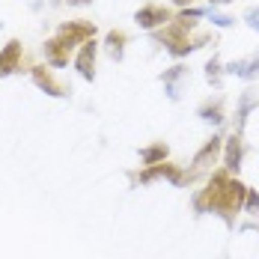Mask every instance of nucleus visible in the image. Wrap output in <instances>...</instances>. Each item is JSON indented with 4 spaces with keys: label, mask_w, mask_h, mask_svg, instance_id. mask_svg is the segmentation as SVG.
<instances>
[{
    "label": "nucleus",
    "mask_w": 259,
    "mask_h": 259,
    "mask_svg": "<svg viewBox=\"0 0 259 259\" xmlns=\"http://www.w3.org/2000/svg\"><path fill=\"white\" fill-rule=\"evenodd\" d=\"M93 36H96V24H87V21H69V24H63L57 30V42L66 51H72L80 42H90Z\"/></svg>",
    "instance_id": "1"
},
{
    "label": "nucleus",
    "mask_w": 259,
    "mask_h": 259,
    "mask_svg": "<svg viewBox=\"0 0 259 259\" xmlns=\"http://www.w3.org/2000/svg\"><path fill=\"white\" fill-rule=\"evenodd\" d=\"M134 21L143 27V30H155V27H161V24H167V21H170V12H167L164 6L149 3V6H143V9H137Z\"/></svg>",
    "instance_id": "2"
},
{
    "label": "nucleus",
    "mask_w": 259,
    "mask_h": 259,
    "mask_svg": "<svg viewBox=\"0 0 259 259\" xmlns=\"http://www.w3.org/2000/svg\"><path fill=\"white\" fill-rule=\"evenodd\" d=\"M75 66H78V72H80V78H83V80L96 78V42H93V39H90V42H83L78 60H75Z\"/></svg>",
    "instance_id": "3"
},
{
    "label": "nucleus",
    "mask_w": 259,
    "mask_h": 259,
    "mask_svg": "<svg viewBox=\"0 0 259 259\" xmlns=\"http://www.w3.org/2000/svg\"><path fill=\"white\" fill-rule=\"evenodd\" d=\"M33 80H36V87H42L48 96H57V99H60V96H66V90L54 80V75L45 69V66H36V69H33Z\"/></svg>",
    "instance_id": "4"
},
{
    "label": "nucleus",
    "mask_w": 259,
    "mask_h": 259,
    "mask_svg": "<svg viewBox=\"0 0 259 259\" xmlns=\"http://www.w3.org/2000/svg\"><path fill=\"white\" fill-rule=\"evenodd\" d=\"M18 60H21V42H9L3 48V54H0V78H6L9 72H15Z\"/></svg>",
    "instance_id": "5"
},
{
    "label": "nucleus",
    "mask_w": 259,
    "mask_h": 259,
    "mask_svg": "<svg viewBox=\"0 0 259 259\" xmlns=\"http://www.w3.org/2000/svg\"><path fill=\"white\" fill-rule=\"evenodd\" d=\"M227 72L230 75H238V78H256L259 75V54L256 57H247V60H235V63H230L227 66Z\"/></svg>",
    "instance_id": "6"
},
{
    "label": "nucleus",
    "mask_w": 259,
    "mask_h": 259,
    "mask_svg": "<svg viewBox=\"0 0 259 259\" xmlns=\"http://www.w3.org/2000/svg\"><path fill=\"white\" fill-rule=\"evenodd\" d=\"M221 155V137H211L206 146L194 155V167L200 170V167H208V164H214V158Z\"/></svg>",
    "instance_id": "7"
},
{
    "label": "nucleus",
    "mask_w": 259,
    "mask_h": 259,
    "mask_svg": "<svg viewBox=\"0 0 259 259\" xmlns=\"http://www.w3.org/2000/svg\"><path fill=\"white\" fill-rule=\"evenodd\" d=\"M125 42H128V36H125L122 30H110L107 39H104V48H107V54H110L113 60H122V54H125Z\"/></svg>",
    "instance_id": "8"
},
{
    "label": "nucleus",
    "mask_w": 259,
    "mask_h": 259,
    "mask_svg": "<svg viewBox=\"0 0 259 259\" xmlns=\"http://www.w3.org/2000/svg\"><path fill=\"white\" fill-rule=\"evenodd\" d=\"M224 164L238 173V167H241V134H233L230 140H227V155H224Z\"/></svg>",
    "instance_id": "9"
},
{
    "label": "nucleus",
    "mask_w": 259,
    "mask_h": 259,
    "mask_svg": "<svg viewBox=\"0 0 259 259\" xmlns=\"http://www.w3.org/2000/svg\"><path fill=\"white\" fill-rule=\"evenodd\" d=\"M140 158H143V164H149V167L164 164V158H167V146H164V143H152V146H146V149L140 152Z\"/></svg>",
    "instance_id": "10"
},
{
    "label": "nucleus",
    "mask_w": 259,
    "mask_h": 259,
    "mask_svg": "<svg viewBox=\"0 0 259 259\" xmlns=\"http://www.w3.org/2000/svg\"><path fill=\"white\" fill-rule=\"evenodd\" d=\"M256 104H259V93H253V90H247V93L241 96V104H238V131L244 128V119H247L250 107H256Z\"/></svg>",
    "instance_id": "11"
},
{
    "label": "nucleus",
    "mask_w": 259,
    "mask_h": 259,
    "mask_svg": "<svg viewBox=\"0 0 259 259\" xmlns=\"http://www.w3.org/2000/svg\"><path fill=\"white\" fill-rule=\"evenodd\" d=\"M200 116L206 119V122H224V104H221V99H214V102H206L203 107H200Z\"/></svg>",
    "instance_id": "12"
},
{
    "label": "nucleus",
    "mask_w": 259,
    "mask_h": 259,
    "mask_svg": "<svg viewBox=\"0 0 259 259\" xmlns=\"http://www.w3.org/2000/svg\"><path fill=\"white\" fill-rule=\"evenodd\" d=\"M45 57L51 60L54 66H66V60H69V51L57 42V39H51V42H45Z\"/></svg>",
    "instance_id": "13"
},
{
    "label": "nucleus",
    "mask_w": 259,
    "mask_h": 259,
    "mask_svg": "<svg viewBox=\"0 0 259 259\" xmlns=\"http://www.w3.org/2000/svg\"><path fill=\"white\" fill-rule=\"evenodd\" d=\"M206 78H208V83H221V63H218V57H211L208 60V66H206Z\"/></svg>",
    "instance_id": "14"
},
{
    "label": "nucleus",
    "mask_w": 259,
    "mask_h": 259,
    "mask_svg": "<svg viewBox=\"0 0 259 259\" xmlns=\"http://www.w3.org/2000/svg\"><path fill=\"white\" fill-rule=\"evenodd\" d=\"M244 208H247L250 214H259V194L256 191H247V197H244Z\"/></svg>",
    "instance_id": "15"
},
{
    "label": "nucleus",
    "mask_w": 259,
    "mask_h": 259,
    "mask_svg": "<svg viewBox=\"0 0 259 259\" xmlns=\"http://www.w3.org/2000/svg\"><path fill=\"white\" fill-rule=\"evenodd\" d=\"M244 21L250 30H259V6H250L247 12H244Z\"/></svg>",
    "instance_id": "16"
},
{
    "label": "nucleus",
    "mask_w": 259,
    "mask_h": 259,
    "mask_svg": "<svg viewBox=\"0 0 259 259\" xmlns=\"http://www.w3.org/2000/svg\"><path fill=\"white\" fill-rule=\"evenodd\" d=\"M211 24H218V27H230V24H233V18H230V15H218V12H211Z\"/></svg>",
    "instance_id": "17"
},
{
    "label": "nucleus",
    "mask_w": 259,
    "mask_h": 259,
    "mask_svg": "<svg viewBox=\"0 0 259 259\" xmlns=\"http://www.w3.org/2000/svg\"><path fill=\"white\" fill-rule=\"evenodd\" d=\"M72 6H83V3H93V0H69Z\"/></svg>",
    "instance_id": "18"
},
{
    "label": "nucleus",
    "mask_w": 259,
    "mask_h": 259,
    "mask_svg": "<svg viewBox=\"0 0 259 259\" xmlns=\"http://www.w3.org/2000/svg\"><path fill=\"white\" fill-rule=\"evenodd\" d=\"M176 3H179V6H188V3H191V0H176Z\"/></svg>",
    "instance_id": "19"
},
{
    "label": "nucleus",
    "mask_w": 259,
    "mask_h": 259,
    "mask_svg": "<svg viewBox=\"0 0 259 259\" xmlns=\"http://www.w3.org/2000/svg\"><path fill=\"white\" fill-rule=\"evenodd\" d=\"M211 3H230V0H211Z\"/></svg>",
    "instance_id": "20"
}]
</instances>
